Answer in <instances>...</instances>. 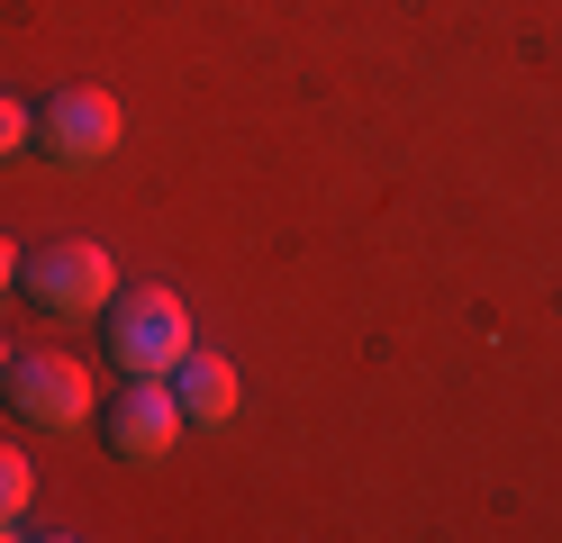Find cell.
<instances>
[{
	"label": "cell",
	"mask_w": 562,
	"mask_h": 543,
	"mask_svg": "<svg viewBox=\"0 0 562 543\" xmlns=\"http://www.w3.org/2000/svg\"><path fill=\"white\" fill-rule=\"evenodd\" d=\"M10 362H19V353H10V336H0V381H10Z\"/></svg>",
	"instance_id": "obj_10"
},
{
	"label": "cell",
	"mask_w": 562,
	"mask_h": 543,
	"mask_svg": "<svg viewBox=\"0 0 562 543\" xmlns=\"http://www.w3.org/2000/svg\"><path fill=\"white\" fill-rule=\"evenodd\" d=\"M0 389H10V408H19L27 426H55V434L82 426V417L100 408V398H91V372H82L74 353H19Z\"/></svg>",
	"instance_id": "obj_3"
},
{
	"label": "cell",
	"mask_w": 562,
	"mask_h": 543,
	"mask_svg": "<svg viewBox=\"0 0 562 543\" xmlns=\"http://www.w3.org/2000/svg\"><path fill=\"white\" fill-rule=\"evenodd\" d=\"M182 417L191 426H227L236 417V362L227 353H200L191 344V362H182Z\"/></svg>",
	"instance_id": "obj_6"
},
{
	"label": "cell",
	"mask_w": 562,
	"mask_h": 543,
	"mask_svg": "<svg viewBox=\"0 0 562 543\" xmlns=\"http://www.w3.org/2000/svg\"><path fill=\"white\" fill-rule=\"evenodd\" d=\"M110 353H119V372L136 381H164V372H182L191 362V308H182V290H127V299H110Z\"/></svg>",
	"instance_id": "obj_1"
},
{
	"label": "cell",
	"mask_w": 562,
	"mask_h": 543,
	"mask_svg": "<svg viewBox=\"0 0 562 543\" xmlns=\"http://www.w3.org/2000/svg\"><path fill=\"white\" fill-rule=\"evenodd\" d=\"M19 281L37 290V308L55 317H110L119 299V263H110V245H91V236H55L46 253H27Z\"/></svg>",
	"instance_id": "obj_2"
},
{
	"label": "cell",
	"mask_w": 562,
	"mask_h": 543,
	"mask_svg": "<svg viewBox=\"0 0 562 543\" xmlns=\"http://www.w3.org/2000/svg\"><path fill=\"white\" fill-rule=\"evenodd\" d=\"M46 155L55 163H74V172H91V163H110L119 155V136H127V118H119V100L110 91H64L55 109H46Z\"/></svg>",
	"instance_id": "obj_4"
},
{
	"label": "cell",
	"mask_w": 562,
	"mask_h": 543,
	"mask_svg": "<svg viewBox=\"0 0 562 543\" xmlns=\"http://www.w3.org/2000/svg\"><path fill=\"white\" fill-rule=\"evenodd\" d=\"M27 136H37V118H27V109H19L10 91H0V155H19Z\"/></svg>",
	"instance_id": "obj_8"
},
{
	"label": "cell",
	"mask_w": 562,
	"mask_h": 543,
	"mask_svg": "<svg viewBox=\"0 0 562 543\" xmlns=\"http://www.w3.org/2000/svg\"><path fill=\"white\" fill-rule=\"evenodd\" d=\"M27 498H37V471H27V453H19V444H0V534H19Z\"/></svg>",
	"instance_id": "obj_7"
},
{
	"label": "cell",
	"mask_w": 562,
	"mask_h": 543,
	"mask_svg": "<svg viewBox=\"0 0 562 543\" xmlns=\"http://www.w3.org/2000/svg\"><path fill=\"white\" fill-rule=\"evenodd\" d=\"M19 263H27V253H19L10 236H0V290H10V281H19Z\"/></svg>",
	"instance_id": "obj_9"
},
{
	"label": "cell",
	"mask_w": 562,
	"mask_h": 543,
	"mask_svg": "<svg viewBox=\"0 0 562 543\" xmlns=\"http://www.w3.org/2000/svg\"><path fill=\"white\" fill-rule=\"evenodd\" d=\"M182 389L172 381H127V398L110 408V453L119 462H164L172 444H182Z\"/></svg>",
	"instance_id": "obj_5"
}]
</instances>
